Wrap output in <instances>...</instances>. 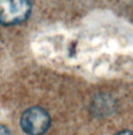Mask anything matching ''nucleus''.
Returning a JSON list of instances; mask_svg holds the SVG:
<instances>
[{
    "instance_id": "obj_1",
    "label": "nucleus",
    "mask_w": 133,
    "mask_h": 135,
    "mask_svg": "<svg viewBox=\"0 0 133 135\" xmlns=\"http://www.w3.org/2000/svg\"><path fill=\"white\" fill-rule=\"evenodd\" d=\"M31 13L29 0H0V24L14 26L26 21Z\"/></svg>"
},
{
    "instance_id": "obj_2",
    "label": "nucleus",
    "mask_w": 133,
    "mask_h": 135,
    "mask_svg": "<svg viewBox=\"0 0 133 135\" xmlns=\"http://www.w3.org/2000/svg\"><path fill=\"white\" fill-rule=\"evenodd\" d=\"M22 130L28 135H43L50 127L48 112L41 107L28 108L20 119Z\"/></svg>"
},
{
    "instance_id": "obj_3",
    "label": "nucleus",
    "mask_w": 133,
    "mask_h": 135,
    "mask_svg": "<svg viewBox=\"0 0 133 135\" xmlns=\"http://www.w3.org/2000/svg\"><path fill=\"white\" fill-rule=\"evenodd\" d=\"M0 135H12V133L5 126L0 125Z\"/></svg>"
},
{
    "instance_id": "obj_4",
    "label": "nucleus",
    "mask_w": 133,
    "mask_h": 135,
    "mask_svg": "<svg viewBox=\"0 0 133 135\" xmlns=\"http://www.w3.org/2000/svg\"><path fill=\"white\" fill-rule=\"evenodd\" d=\"M116 135H133V132H131V131H122V132H118Z\"/></svg>"
}]
</instances>
